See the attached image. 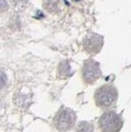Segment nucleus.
<instances>
[{
	"label": "nucleus",
	"mask_w": 131,
	"mask_h": 132,
	"mask_svg": "<svg viewBox=\"0 0 131 132\" xmlns=\"http://www.w3.org/2000/svg\"><path fill=\"white\" fill-rule=\"evenodd\" d=\"M76 121L75 112L67 108H62L55 114L53 118V125L58 131L65 132L74 126Z\"/></svg>",
	"instance_id": "f257e3e1"
},
{
	"label": "nucleus",
	"mask_w": 131,
	"mask_h": 132,
	"mask_svg": "<svg viewBox=\"0 0 131 132\" xmlns=\"http://www.w3.org/2000/svg\"><path fill=\"white\" fill-rule=\"evenodd\" d=\"M99 125L103 132H118L123 126V121L116 112L108 111L99 119Z\"/></svg>",
	"instance_id": "f03ea898"
},
{
	"label": "nucleus",
	"mask_w": 131,
	"mask_h": 132,
	"mask_svg": "<svg viewBox=\"0 0 131 132\" xmlns=\"http://www.w3.org/2000/svg\"><path fill=\"white\" fill-rule=\"evenodd\" d=\"M116 98H117L116 89L109 85H104L98 89L95 95L96 104L102 108H108L111 105L116 101Z\"/></svg>",
	"instance_id": "7ed1b4c3"
},
{
	"label": "nucleus",
	"mask_w": 131,
	"mask_h": 132,
	"mask_svg": "<svg viewBox=\"0 0 131 132\" xmlns=\"http://www.w3.org/2000/svg\"><path fill=\"white\" fill-rule=\"evenodd\" d=\"M101 77L100 64L95 60H88L83 66V78L85 82L94 83Z\"/></svg>",
	"instance_id": "20e7f679"
},
{
	"label": "nucleus",
	"mask_w": 131,
	"mask_h": 132,
	"mask_svg": "<svg viewBox=\"0 0 131 132\" xmlns=\"http://www.w3.org/2000/svg\"><path fill=\"white\" fill-rule=\"evenodd\" d=\"M102 44H103V39L99 37L98 35L94 34L85 40L84 46L89 53H96L102 47Z\"/></svg>",
	"instance_id": "39448f33"
},
{
	"label": "nucleus",
	"mask_w": 131,
	"mask_h": 132,
	"mask_svg": "<svg viewBox=\"0 0 131 132\" xmlns=\"http://www.w3.org/2000/svg\"><path fill=\"white\" fill-rule=\"evenodd\" d=\"M75 132H94V126L90 122L82 121L77 125Z\"/></svg>",
	"instance_id": "423d86ee"
},
{
	"label": "nucleus",
	"mask_w": 131,
	"mask_h": 132,
	"mask_svg": "<svg viewBox=\"0 0 131 132\" xmlns=\"http://www.w3.org/2000/svg\"><path fill=\"white\" fill-rule=\"evenodd\" d=\"M7 82V77H6V74L2 70H0V90L3 88L6 85Z\"/></svg>",
	"instance_id": "0eeeda50"
},
{
	"label": "nucleus",
	"mask_w": 131,
	"mask_h": 132,
	"mask_svg": "<svg viewBox=\"0 0 131 132\" xmlns=\"http://www.w3.org/2000/svg\"><path fill=\"white\" fill-rule=\"evenodd\" d=\"M8 9V3L6 0H0V12H4Z\"/></svg>",
	"instance_id": "6e6552de"
}]
</instances>
